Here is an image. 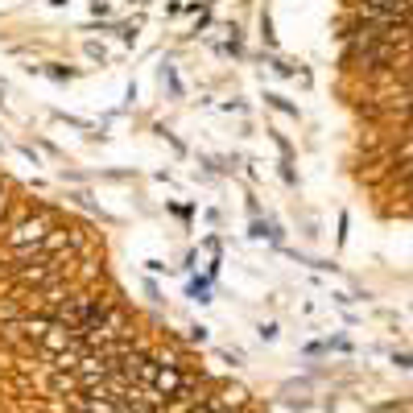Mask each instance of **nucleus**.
Masks as SVG:
<instances>
[{
	"label": "nucleus",
	"mask_w": 413,
	"mask_h": 413,
	"mask_svg": "<svg viewBox=\"0 0 413 413\" xmlns=\"http://www.w3.org/2000/svg\"><path fill=\"white\" fill-rule=\"evenodd\" d=\"M46 227H50V219L46 215H33V219H21V223H13V232L4 236V244L21 256V252H33L38 244L46 240Z\"/></svg>",
	"instance_id": "1"
},
{
	"label": "nucleus",
	"mask_w": 413,
	"mask_h": 413,
	"mask_svg": "<svg viewBox=\"0 0 413 413\" xmlns=\"http://www.w3.org/2000/svg\"><path fill=\"white\" fill-rule=\"evenodd\" d=\"M0 211H4V195H0Z\"/></svg>",
	"instance_id": "2"
}]
</instances>
